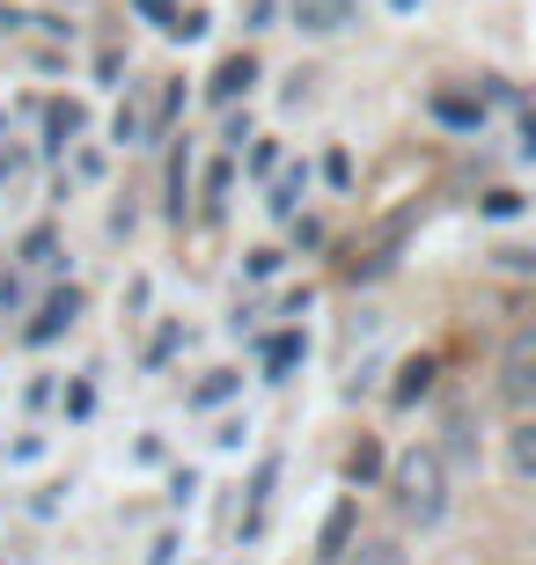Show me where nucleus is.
<instances>
[{
	"instance_id": "obj_1",
	"label": "nucleus",
	"mask_w": 536,
	"mask_h": 565,
	"mask_svg": "<svg viewBox=\"0 0 536 565\" xmlns=\"http://www.w3.org/2000/svg\"><path fill=\"white\" fill-rule=\"evenodd\" d=\"M390 492H397V514L412 529L449 522V462H441V448H404L390 462Z\"/></svg>"
},
{
	"instance_id": "obj_2",
	"label": "nucleus",
	"mask_w": 536,
	"mask_h": 565,
	"mask_svg": "<svg viewBox=\"0 0 536 565\" xmlns=\"http://www.w3.org/2000/svg\"><path fill=\"white\" fill-rule=\"evenodd\" d=\"M500 404H507V412H529L536 404V316L529 323H515V331H507V345H500Z\"/></svg>"
},
{
	"instance_id": "obj_3",
	"label": "nucleus",
	"mask_w": 536,
	"mask_h": 565,
	"mask_svg": "<svg viewBox=\"0 0 536 565\" xmlns=\"http://www.w3.org/2000/svg\"><path fill=\"white\" fill-rule=\"evenodd\" d=\"M353 544H360V507L338 500V507L324 514V529H316V565H346Z\"/></svg>"
},
{
	"instance_id": "obj_4",
	"label": "nucleus",
	"mask_w": 536,
	"mask_h": 565,
	"mask_svg": "<svg viewBox=\"0 0 536 565\" xmlns=\"http://www.w3.org/2000/svg\"><path fill=\"white\" fill-rule=\"evenodd\" d=\"M287 15L302 38H338L353 15H360V0H287Z\"/></svg>"
},
{
	"instance_id": "obj_5",
	"label": "nucleus",
	"mask_w": 536,
	"mask_h": 565,
	"mask_svg": "<svg viewBox=\"0 0 536 565\" xmlns=\"http://www.w3.org/2000/svg\"><path fill=\"white\" fill-rule=\"evenodd\" d=\"M74 316H82V294H74V287H66V294H52V301H44V316L30 323V345H44V338H60L66 323H74Z\"/></svg>"
},
{
	"instance_id": "obj_6",
	"label": "nucleus",
	"mask_w": 536,
	"mask_h": 565,
	"mask_svg": "<svg viewBox=\"0 0 536 565\" xmlns=\"http://www.w3.org/2000/svg\"><path fill=\"white\" fill-rule=\"evenodd\" d=\"M258 82V60H250V52H235V60H221V74H213V104H235V96H243V88Z\"/></svg>"
},
{
	"instance_id": "obj_7",
	"label": "nucleus",
	"mask_w": 536,
	"mask_h": 565,
	"mask_svg": "<svg viewBox=\"0 0 536 565\" xmlns=\"http://www.w3.org/2000/svg\"><path fill=\"white\" fill-rule=\"evenodd\" d=\"M507 470H515L522 484L536 478V419H515V426H507Z\"/></svg>"
},
{
	"instance_id": "obj_8",
	"label": "nucleus",
	"mask_w": 536,
	"mask_h": 565,
	"mask_svg": "<svg viewBox=\"0 0 536 565\" xmlns=\"http://www.w3.org/2000/svg\"><path fill=\"white\" fill-rule=\"evenodd\" d=\"M433 390V360L419 353V360H404V367H397V390H390V404H419Z\"/></svg>"
},
{
	"instance_id": "obj_9",
	"label": "nucleus",
	"mask_w": 536,
	"mask_h": 565,
	"mask_svg": "<svg viewBox=\"0 0 536 565\" xmlns=\"http://www.w3.org/2000/svg\"><path fill=\"white\" fill-rule=\"evenodd\" d=\"M346 565H412V551L397 544V536H368V544H353Z\"/></svg>"
},
{
	"instance_id": "obj_10",
	"label": "nucleus",
	"mask_w": 536,
	"mask_h": 565,
	"mask_svg": "<svg viewBox=\"0 0 536 565\" xmlns=\"http://www.w3.org/2000/svg\"><path fill=\"white\" fill-rule=\"evenodd\" d=\"M433 118H441V126H463V132L485 126V110H477V104H455V96H433Z\"/></svg>"
},
{
	"instance_id": "obj_11",
	"label": "nucleus",
	"mask_w": 536,
	"mask_h": 565,
	"mask_svg": "<svg viewBox=\"0 0 536 565\" xmlns=\"http://www.w3.org/2000/svg\"><path fill=\"white\" fill-rule=\"evenodd\" d=\"M302 199H309V169H287V177H280V191H272V213H294Z\"/></svg>"
},
{
	"instance_id": "obj_12",
	"label": "nucleus",
	"mask_w": 536,
	"mask_h": 565,
	"mask_svg": "<svg viewBox=\"0 0 536 565\" xmlns=\"http://www.w3.org/2000/svg\"><path fill=\"white\" fill-rule=\"evenodd\" d=\"M140 8H155V15H162V0H140ZM162 30H169V38H199V30H207V15L191 8V15H169Z\"/></svg>"
},
{
	"instance_id": "obj_13",
	"label": "nucleus",
	"mask_w": 536,
	"mask_h": 565,
	"mask_svg": "<svg viewBox=\"0 0 536 565\" xmlns=\"http://www.w3.org/2000/svg\"><path fill=\"white\" fill-rule=\"evenodd\" d=\"M375 470H382V456H375V440H360V448L346 456V478L360 484V478H375Z\"/></svg>"
},
{
	"instance_id": "obj_14",
	"label": "nucleus",
	"mask_w": 536,
	"mask_h": 565,
	"mask_svg": "<svg viewBox=\"0 0 536 565\" xmlns=\"http://www.w3.org/2000/svg\"><path fill=\"white\" fill-rule=\"evenodd\" d=\"M294 353H302V338H280V345H272V353H265L272 382H280V375H287V367H294Z\"/></svg>"
},
{
	"instance_id": "obj_15",
	"label": "nucleus",
	"mask_w": 536,
	"mask_h": 565,
	"mask_svg": "<svg viewBox=\"0 0 536 565\" xmlns=\"http://www.w3.org/2000/svg\"><path fill=\"white\" fill-rule=\"evenodd\" d=\"M74 132H82V110H74V104H66V110H52V147H66Z\"/></svg>"
},
{
	"instance_id": "obj_16",
	"label": "nucleus",
	"mask_w": 536,
	"mask_h": 565,
	"mask_svg": "<svg viewBox=\"0 0 536 565\" xmlns=\"http://www.w3.org/2000/svg\"><path fill=\"white\" fill-rule=\"evenodd\" d=\"M111 140H118V147H140V110H118V118H111Z\"/></svg>"
},
{
	"instance_id": "obj_17",
	"label": "nucleus",
	"mask_w": 536,
	"mask_h": 565,
	"mask_svg": "<svg viewBox=\"0 0 536 565\" xmlns=\"http://www.w3.org/2000/svg\"><path fill=\"white\" fill-rule=\"evenodd\" d=\"M228 390H235V375H228V367H221V375H213V382H207V390H199V397H191V404H221Z\"/></svg>"
},
{
	"instance_id": "obj_18",
	"label": "nucleus",
	"mask_w": 536,
	"mask_h": 565,
	"mask_svg": "<svg viewBox=\"0 0 536 565\" xmlns=\"http://www.w3.org/2000/svg\"><path fill=\"white\" fill-rule=\"evenodd\" d=\"M500 265H515V273H536V250H500Z\"/></svg>"
},
{
	"instance_id": "obj_19",
	"label": "nucleus",
	"mask_w": 536,
	"mask_h": 565,
	"mask_svg": "<svg viewBox=\"0 0 536 565\" xmlns=\"http://www.w3.org/2000/svg\"><path fill=\"white\" fill-rule=\"evenodd\" d=\"M522 147H529V154H536V110H529V118H522Z\"/></svg>"
},
{
	"instance_id": "obj_20",
	"label": "nucleus",
	"mask_w": 536,
	"mask_h": 565,
	"mask_svg": "<svg viewBox=\"0 0 536 565\" xmlns=\"http://www.w3.org/2000/svg\"><path fill=\"white\" fill-rule=\"evenodd\" d=\"M390 8H419V0H390Z\"/></svg>"
}]
</instances>
